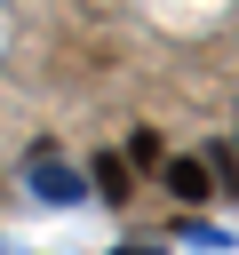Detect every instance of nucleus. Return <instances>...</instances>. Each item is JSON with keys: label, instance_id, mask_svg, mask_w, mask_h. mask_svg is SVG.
I'll return each mask as SVG.
<instances>
[{"label": "nucleus", "instance_id": "obj_1", "mask_svg": "<svg viewBox=\"0 0 239 255\" xmlns=\"http://www.w3.org/2000/svg\"><path fill=\"white\" fill-rule=\"evenodd\" d=\"M159 167H167V191H175V199H207V191H215L207 159H159Z\"/></svg>", "mask_w": 239, "mask_h": 255}, {"label": "nucleus", "instance_id": "obj_3", "mask_svg": "<svg viewBox=\"0 0 239 255\" xmlns=\"http://www.w3.org/2000/svg\"><path fill=\"white\" fill-rule=\"evenodd\" d=\"M159 159H167V151H159V135H151V128H135V135H127V167H159Z\"/></svg>", "mask_w": 239, "mask_h": 255}, {"label": "nucleus", "instance_id": "obj_2", "mask_svg": "<svg viewBox=\"0 0 239 255\" xmlns=\"http://www.w3.org/2000/svg\"><path fill=\"white\" fill-rule=\"evenodd\" d=\"M127 183H135V167H127L120 151H104V159H96V191H104V199H127Z\"/></svg>", "mask_w": 239, "mask_h": 255}]
</instances>
